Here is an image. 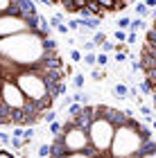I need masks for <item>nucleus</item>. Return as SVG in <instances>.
<instances>
[{
	"label": "nucleus",
	"instance_id": "f257e3e1",
	"mask_svg": "<svg viewBox=\"0 0 156 158\" xmlns=\"http://www.w3.org/2000/svg\"><path fill=\"white\" fill-rule=\"evenodd\" d=\"M50 36V30H41V25L36 30H27L14 36L0 39V56L9 59L14 63H18L20 68H34L39 63H43L48 48L45 39Z\"/></svg>",
	"mask_w": 156,
	"mask_h": 158
},
{
	"label": "nucleus",
	"instance_id": "f03ea898",
	"mask_svg": "<svg viewBox=\"0 0 156 158\" xmlns=\"http://www.w3.org/2000/svg\"><path fill=\"white\" fill-rule=\"evenodd\" d=\"M145 145H147V138L140 133L138 122L133 118H129L124 124L116 127L109 154H111V158H138L145 152Z\"/></svg>",
	"mask_w": 156,
	"mask_h": 158
},
{
	"label": "nucleus",
	"instance_id": "7ed1b4c3",
	"mask_svg": "<svg viewBox=\"0 0 156 158\" xmlns=\"http://www.w3.org/2000/svg\"><path fill=\"white\" fill-rule=\"evenodd\" d=\"M14 81L18 84V88L25 93V97L30 99V102H45V99H52L48 79L41 73H36L34 68H23L16 77H14Z\"/></svg>",
	"mask_w": 156,
	"mask_h": 158
},
{
	"label": "nucleus",
	"instance_id": "20e7f679",
	"mask_svg": "<svg viewBox=\"0 0 156 158\" xmlns=\"http://www.w3.org/2000/svg\"><path fill=\"white\" fill-rule=\"evenodd\" d=\"M113 133H116V124H113L106 115L97 113V109H95V118L88 124L91 147H93L95 152H100V154H109L111 142H113Z\"/></svg>",
	"mask_w": 156,
	"mask_h": 158
},
{
	"label": "nucleus",
	"instance_id": "39448f33",
	"mask_svg": "<svg viewBox=\"0 0 156 158\" xmlns=\"http://www.w3.org/2000/svg\"><path fill=\"white\" fill-rule=\"evenodd\" d=\"M61 142L66 147V152H88L91 147V138H88V131L82 127L73 124V122H63V131H61Z\"/></svg>",
	"mask_w": 156,
	"mask_h": 158
},
{
	"label": "nucleus",
	"instance_id": "423d86ee",
	"mask_svg": "<svg viewBox=\"0 0 156 158\" xmlns=\"http://www.w3.org/2000/svg\"><path fill=\"white\" fill-rule=\"evenodd\" d=\"M0 99L9 106V109L14 113H18V111H23L27 102L30 99L25 97V93L18 88V84L14 81V79H2V88H0Z\"/></svg>",
	"mask_w": 156,
	"mask_h": 158
},
{
	"label": "nucleus",
	"instance_id": "0eeeda50",
	"mask_svg": "<svg viewBox=\"0 0 156 158\" xmlns=\"http://www.w3.org/2000/svg\"><path fill=\"white\" fill-rule=\"evenodd\" d=\"M30 30V20L23 14H14V11H7V14H0V39H7V36H14V34H20V32H27Z\"/></svg>",
	"mask_w": 156,
	"mask_h": 158
},
{
	"label": "nucleus",
	"instance_id": "6e6552de",
	"mask_svg": "<svg viewBox=\"0 0 156 158\" xmlns=\"http://www.w3.org/2000/svg\"><path fill=\"white\" fill-rule=\"evenodd\" d=\"M0 127H14V111L0 99Z\"/></svg>",
	"mask_w": 156,
	"mask_h": 158
},
{
	"label": "nucleus",
	"instance_id": "1a4fd4ad",
	"mask_svg": "<svg viewBox=\"0 0 156 158\" xmlns=\"http://www.w3.org/2000/svg\"><path fill=\"white\" fill-rule=\"evenodd\" d=\"M100 20L102 18H97V16H91V18H82V30H86V32H97V27H100Z\"/></svg>",
	"mask_w": 156,
	"mask_h": 158
},
{
	"label": "nucleus",
	"instance_id": "9d476101",
	"mask_svg": "<svg viewBox=\"0 0 156 158\" xmlns=\"http://www.w3.org/2000/svg\"><path fill=\"white\" fill-rule=\"evenodd\" d=\"M20 14H23V16L39 14V11H36V2H34V0H20Z\"/></svg>",
	"mask_w": 156,
	"mask_h": 158
},
{
	"label": "nucleus",
	"instance_id": "9b49d317",
	"mask_svg": "<svg viewBox=\"0 0 156 158\" xmlns=\"http://www.w3.org/2000/svg\"><path fill=\"white\" fill-rule=\"evenodd\" d=\"M113 95H116L118 99H127V97H129V86L122 84V81L116 84V86H113Z\"/></svg>",
	"mask_w": 156,
	"mask_h": 158
},
{
	"label": "nucleus",
	"instance_id": "f8f14e48",
	"mask_svg": "<svg viewBox=\"0 0 156 158\" xmlns=\"http://www.w3.org/2000/svg\"><path fill=\"white\" fill-rule=\"evenodd\" d=\"M145 18L143 16H136V18H131V25H129V32H143L145 30Z\"/></svg>",
	"mask_w": 156,
	"mask_h": 158
},
{
	"label": "nucleus",
	"instance_id": "ddd939ff",
	"mask_svg": "<svg viewBox=\"0 0 156 158\" xmlns=\"http://www.w3.org/2000/svg\"><path fill=\"white\" fill-rule=\"evenodd\" d=\"M138 158H156V142H154V140H147V145H145V152L140 154Z\"/></svg>",
	"mask_w": 156,
	"mask_h": 158
},
{
	"label": "nucleus",
	"instance_id": "4468645a",
	"mask_svg": "<svg viewBox=\"0 0 156 158\" xmlns=\"http://www.w3.org/2000/svg\"><path fill=\"white\" fill-rule=\"evenodd\" d=\"M7 11H14V14H20L16 7H14V0H0V14H7Z\"/></svg>",
	"mask_w": 156,
	"mask_h": 158
},
{
	"label": "nucleus",
	"instance_id": "2eb2a0df",
	"mask_svg": "<svg viewBox=\"0 0 156 158\" xmlns=\"http://www.w3.org/2000/svg\"><path fill=\"white\" fill-rule=\"evenodd\" d=\"M133 11H136V16H143V18L150 16V7H147L145 2H136L133 5Z\"/></svg>",
	"mask_w": 156,
	"mask_h": 158
},
{
	"label": "nucleus",
	"instance_id": "dca6fc26",
	"mask_svg": "<svg viewBox=\"0 0 156 158\" xmlns=\"http://www.w3.org/2000/svg\"><path fill=\"white\" fill-rule=\"evenodd\" d=\"M82 63H84V66H97V54L95 52H84Z\"/></svg>",
	"mask_w": 156,
	"mask_h": 158
},
{
	"label": "nucleus",
	"instance_id": "f3484780",
	"mask_svg": "<svg viewBox=\"0 0 156 158\" xmlns=\"http://www.w3.org/2000/svg\"><path fill=\"white\" fill-rule=\"evenodd\" d=\"M100 2V7L106 11V14H111V11H116V5H118V0H97Z\"/></svg>",
	"mask_w": 156,
	"mask_h": 158
},
{
	"label": "nucleus",
	"instance_id": "a211bd4d",
	"mask_svg": "<svg viewBox=\"0 0 156 158\" xmlns=\"http://www.w3.org/2000/svg\"><path fill=\"white\" fill-rule=\"evenodd\" d=\"M61 158H95L91 152H68V154H63Z\"/></svg>",
	"mask_w": 156,
	"mask_h": 158
},
{
	"label": "nucleus",
	"instance_id": "6ab92c4d",
	"mask_svg": "<svg viewBox=\"0 0 156 158\" xmlns=\"http://www.w3.org/2000/svg\"><path fill=\"white\" fill-rule=\"evenodd\" d=\"M50 154H52V145H48V142L39 145V158H50Z\"/></svg>",
	"mask_w": 156,
	"mask_h": 158
},
{
	"label": "nucleus",
	"instance_id": "aec40b11",
	"mask_svg": "<svg viewBox=\"0 0 156 158\" xmlns=\"http://www.w3.org/2000/svg\"><path fill=\"white\" fill-rule=\"evenodd\" d=\"M61 131H63V122H61V120L50 122V133H52V135H61Z\"/></svg>",
	"mask_w": 156,
	"mask_h": 158
},
{
	"label": "nucleus",
	"instance_id": "412c9836",
	"mask_svg": "<svg viewBox=\"0 0 156 158\" xmlns=\"http://www.w3.org/2000/svg\"><path fill=\"white\" fill-rule=\"evenodd\" d=\"M82 27H84V25H82V18H79V16L68 20V30H70V32H79Z\"/></svg>",
	"mask_w": 156,
	"mask_h": 158
},
{
	"label": "nucleus",
	"instance_id": "4be33fe9",
	"mask_svg": "<svg viewBox=\"0 0 156 158\" xmlns=\"http://www.w3.org/2000/svg\"><path fill=\"white\" fill-rule=\"evenodd\" d=\"M116 50H118V43H116V41H109V39H106V41L102 43V52L111 54V52H116Z\"/></svg>",
	"mask_w": 156,
	"mask_h": 158
},
{
	"label": "nucleus",
	"instance_id": "5701e85b",
	"mask_svg": "<svg viewBox=\"0 0 156 158\" xmlns=\"http://www.w3.org/2000/svg\"><path fill=\"white\" fill-rule=\"evenodd\" d=\"M113 39H116V43H127V30H120V27H116Z\"/></svg>",
	"mask_w": 156,
	"mask_h": 158
},
{
	"label": "nucleus",
	"instance_id": "b1692460",
	"mask_svg": "<svg viewBox=\"0 0 156 158\" xmlns=\"http://www.w3.org/2000/svg\"><path fill=\"white\" fill-rule=\"evenodd\" d=\"M82 109H84L82 102H70V104H68V115H77Z\"/></svg>",
	"mask_w": 156,
	"mask_h": 158
},
{
	"label": "nucleus",
	"instance_id": "393cba45",
	"mask_svg": "<svg viewBox=\"0 0 156 158\" xmlns=\"http://www.w3.org/2000/svg\"><path fill=\"white\" fill-rule=\"evenodd\" d=\"M54 120H57V111L54 109H48L43 113V122H45V124H50V122H54Z\"/></svg>",
	"mask_w": 156,
	"mask_h": 158
},
{
	"label": "nucleus",
	"instance_id": "a878e982",
	"mask_svg": "<svg viewBox=\"0 0 156 158\" xmlns=\"http://www.w3.org/2000/svg\"><path fill=\"white\" fill-rule=\"evenodd\" d=\"M129 25H131V18L129 16H120L118 18V27H120V30H129Z\"/></svg>",
	"mask_w": 156,
	"mask_h": 158
},
{
	"label": "nucleus",
	"instance_id": "bb28decb",
	"mask_svg": "<svg viewBox=\"0 0 156 158\" xmlns=\"http://www.w3.org/2000/svg\"><path fill=\"white\" fill-rule=\"evenodd\" d=\"M93 41H95L97 48H102V43L106 41V34H104V32H95V34H93Z\"/></svg>",
	"mask_w": 156,
	"mask_h": 158
},
{
	"label": "nucleus",
	"instance_id": "cd10ccee",
	"mask_svg": "<svg viewBox=\"0 0 156 158\" xmlns=\"http://www.w3.org/2000/svg\"><path fill=\"white\" fill-rule=\"evenodd\" d=\"M91 77H93L95 81H102V79L106 77V70H104V68H95V70H93V75H91Z\"/></svg>",
	"mask_w": 156,
	"mask_h": 158
},
{
	"label": "nucleus",
	"instance_id": "c85d7f7f",
	"mask_svg": "<svg viewBox=\"0 0 156 158\" xmlns=\"http://www.w3.org/2000/svg\"><path fill=\"white\" fill-rule=\"evenodd\" d=\"M73 86H75L77 90H82V88H84V75H82V73L73 77Z\"/></svg>",
	"mask_w": 156,
	"mask_h": 158
},
{
	"label": "nucleus",
	"instance_id": "c756f323",
	"mask_svg": "<svg viewBox=\"0 0 156 158\" xmlns=\"http://www.w3.org/2000/svg\"><path fill=\"white\" fill-rule=\"evenodd\" d=\"M129 59V52H124V50H116V61L118 63H124Z\"/></svg>",
	"mask_w": 156,
	"mask_h": 158
},
{
	"label": "nucleus",
	"instance_id": "7c9ffc66",
	"mask_svg": "<svg viewBox=\"0 0 156 158\" xmlns=\"http://www.w3.org/2000/svg\"><path fill=\"white\" fill-rule=\"evenodd\" d=\"M106 63H109V54H106V52H100V54H97V66L104 68Z\"/></svg>",
	"mask_w": 156,
	"mask_h": 158
},
{
	"label": "nucleus",
	"instance_id": "2f4dec72",
	"mask_svg": "<svg viewBox=\"0 0 156 158\" xmlns=\"http://www.w3.org/2000/svg\"><path fill=\"white\" fill-rule=\"evenodd\" d=\"M82 52H79V50H70V59H73L75 63H82Z\"/></svg>",
	"mask_w": 156,
	"mask_h": 158
},
{
	"label": "nucleus",
	"instance_id": "473e14b6",
	"mask_svg": "<svg viewBox=\"0 0 156 158\" xmlns=\"http://www.w3.org/2000/svg\"><path fill=\"white\" fill-rule=\"evenodd\" d=\"M138 109H140V113L147 118V120H152V109L150 106H145V104H138Z\"/></svg>",
	"mask_w": 156,
	"mask_h": 158
},
{
	"label": "nucleus",
	"instance_id": "72a5a7b5",
	"mask_svg": "<svg viewBox=\"0 0 156 158\" xmlns=\"http://www.w3.org/2000/svg\"><path fill=\"white\" fill-rule=\"evenodd\" d=\"M0 158H18V156L14 154V152H7L5 147H0Z\"/></svg>",
	"mask_w": 156,
	"mask_h": 158
},
{
	"label": "nucleus",
	"instance_id": "f704fd0d",
	"mask_svg": "<svg viewBox=\"0 0 156 158\" xmlns=\"http://www.w3.org/2000/svg\"><path fill=\"white\" fill-rule=\"evenodd\" d=\"M82 45H84V52H93V50L97 48L95 41H86V43H82Z\"/></svg>",
	"mask_w": 156,
	"mask_h": 158
},
{
	"label": "nucleus",
	"instance_id": "c9c22d12",
	"mask_svg": "<svg viewBox=\"0 0 156 158\" xmlns=\"http://www.w3.org/2000/svg\"><path fill=\"white\" fill-rule=\"evenodd\" d=\"M9 140H11V135H7V133L0 131V142H2V145H9Z\"/></svg>",
	"mask_w": 156,
	"mask_h": 158
},
{
	"label": "nucleus",
	"instance_id": "e433bc0d",
	"mask_svg": "<svg viewBox=\"0 0 156 158\" xmlns=\"http://www.w3.org/2000/svg\"><path fill=\"white\" fill-rule=\"evenodd\" d=\"M138 70H143L140 61H131V73H138Z\"/></svg>",
	"mask_w": 156,
	"mask_h": 158
},
{
	"label": "nucleus",
	"instance_id": "4c0bfd02",
	"mask_svg": "<svg viewBox=\"0 0 156 158\" xmlns=\"http://www.w3.org/2000/svg\"><path fill=\"white\" fill-rule=\"evenodd\" d=\"M147 7H152V9H156V0H145Z\"/></svg>",
	"mask_w": 156,
	"mask_h": 158
},
{
	"label": "nucleus",
	"instance_id": "58836bf2",
	"mask_svg": "<svg viewBox=\"0 0 156 158\" xmlns=\"http://www.w3.org/2000/svg\"><path fill=\"white\" fill-rule=\"evenodd\" d=\"M152 102H154V109H156V90L152 93Z\"/></svg>",
	"mask_w": 156,
	"mask_h": 158
},
{
	"label": "nucleus",
	"instance_id": "ea45409f",
	"mask_svg": "<svg viewBox=\"0 0 156 158\" xmlns=\"http://www.w3.org/2000/svg\"><path fill=\"white\" fill-rule=\"evenodd\" d=\"M152 129H154V133H156V120H154V122H152Z\"/></svg>",
	"mask_w": 156,
	"mask_h": 158
},
{
	"label": "nucleus",
	"instance_id": "a19ab883",
	"mask_svg": "<svg viewBox=\"0 0 156 158\" xmlns=\"http://www.w3.org/2000/svg\"><path fill=\"white\" fill-rule=\"evenodd\" d=\"M2 79H5V77H2V73H0V88H2Z\"/></svg>",
	"mask_w": 156,
	"mask_h": 158
},
{
	"label": "nucleus",
	"instance_id": "79ce46f5",
	"mask_svg": "<svg viewBox=\"0 0 156 158\" xmlns=\"http://www.w3.org/2000/svg\"><path fill=\"white\" fill-rule=\"evenodd\" d=\"M100 158H111V154H102V156H100Z\"/></svg>",
	"mask_w": 156,
	"mask_h": 158
},
{
	"label": "nucleus",
	"instance_id": "37998d69",
	"mask_svg": "<svg viewBox=\"0 0 156 158\" xmlns=\"http://www.w3.org/2000/svg\"><path fill=\"white\" fill-rule=\"evenodd\" d=\"M0 147H2V142H0Z\"/></svg>",
	"mask_w": 156,
	"mask_h": 158
}]
</instances>
